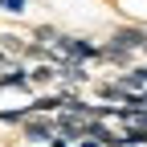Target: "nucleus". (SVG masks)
I'll return each mask as SVG.
<instances>
[{
	"label": "nucleus",
	"mask_w": 147,
	"mask_h": 147,
	"mask_svg": "<svg viewBox=\"0 0 147 147\" xmlns=\"http://www.w3.org/2000/svg\"><path fill=\"white\" fill-rule=\"evenodd\" d=\"M110 41H119V45H127V49L143 53V45H147V25H143V21H127V25H115Z\"/></svg>",
	"instance_id": "nucleus-3"
},
{
	"label": "nucleus",
	"mask_w": 147,
	"mask_h": 147,
	"mask_svg": "<svg viewBox=\"0 0 147 147\" xmlns=\"http://www.w3.org/2000/svg\"><path fill=\"white\" fill-rule=\"evenodd\" d=\"M16 139H21L25 147H41L49 139H57V119L53 115H29L21 127H16Z\"/></svg>",
	"instance_id": "nucleus-1"
},
{
	"label": "nucleus",
	"mask_w": 147,
	"mask_h": 147,
	"mask_svg": "<svg viewBox=\"0 0 147 147\" xmlns=\"http://www.w3.org/2000/svg\"><path fill=\"white\" fill-rule=\"evenodd\" d=\"M12 61H16V57H8V53H4V49H0V74H4V69H8Z\"/></svg>",
	"instance_id": "nucleus-13"
},
{
	"label": "nucleus",
	"mask_w": 147,
	"mask_h": 147,
	"mask_svg": "<svg viewBox=\"0 0 147 147\" xmlns=\"http://www.w3.org/2000/svg\"><path fill=\"white\" fill-rule=\"evenodd\" d=\"M139 61V53L135 49H127V45H119V41H110V37H106V41H102V65H110V69H131Z\"/></svg>",
	"instance_id": "nucleus-2"
},
{
	"label": "nucleus",
	"mask_w": 147,
	"mask_h": 147,
	"mask_svg": "<svg viewBox=\"0 0 147 147\" xmlns=\"http://www.w3.org/2000/svg\"><path fill=\"white\" fill-rule=\"evenodd\" d=\"M123 90H147V61H135L131 69H119L115 74Z\"/></svg>",
	"instance_id": "nucleus-7"
},
{
	"label": "nucleus",
	"mask_w": 147,
	"mask_h": 147,
	"mask_svg": "<svg viewBox=\"0 0 147 147\" xmlns=\"http://www.w3.org/2000/svg\"><path fill=\"white\" fill-rule=\"evenodd\" d=\"M29 115H33L29 102H21V106H0V127H12V131H16V127H21Z\"/></svg>",
	"instance_id": "nucleus-10"
},
{
	"label": "nucleus",
	"mask_w": 147,
	"mask_h": 147,
	"mask_svg": "<svg viewBox=\"0 0 147 147\" xmlns=\"http://www.w3.org/2000/svg\"><path fill=\"white\" fill-rule=\"evenodd\" d=\"M29 82H33V90H53V86H57V65H53V61L29 65Z\"/></svg>",
	"instance_id": "nucleus-6"
},
{
	"label": "nucleus",
	"mask_w": 147,
	"mask_h": 147,
	"mask_svg": "<svg viewBox=\"0 0 147 147\" xmlns=\"http://www.w3.org/2000/svg\"><path fill=\"white\" fill-rule=\"evenodd\" d=\"M29 106H33V115H57L61 110V94L57 90H37L29 98Z\"/></svg>",
	"instance_id": "nucleus-8"
},
{
	"label": "nucleus",
	"mask_w": 147,
	"mask_h": 147,
	"mask_svg": "<svg viewBox=\"0 0 147 147\" xmlns=\"http://www.w3.org/2000/svg\"><path fill=\"white\" fill-rule=\"evenodd\" d=\"M0 49L8 53V57L21 61V57H25V49H29V37H25V33H0Z\"/></svg>",
	"instance_id": "nucleus-9"
},
{
	"label": "nucleus",
	"mask_w": 147,
	"mask_h": 147,
	"mask_svg": "<svg viewBox=\"0 0 147 147\" xmlns=\"http://www.w3.org/2000/svg\"><path fill=\"white\" fill-rule=\"evenodd\" d=\"M90 94H94V102H110V106H123L127 90L119 86V78H115V74H110V78H94V82H90Z\"/></svg>",
	"instance_id": "nucleus-4"
},
{
	"label": "nucleus",
	"mask_w": 147,
	"mask_h": 147,
	"mask_svg": "<svg viewBox=\"0 0 147 147\" xmlns=\"http://www.w3.org/2000/svg\"><path fill=\"white\" fill-rule=\"evenodd\" d=\"M78 147H102V143H98V139H82Z\"/></svg>",
	"instance_id": "nucleus-14"
},
{
	"label": "nucleus",
	"mask_w": 147,
	"mask_h": 147,
	"mask_svg": "<svg viewBox=\"0 0 147 147\" xmlns=\"http://www.w3.org/2000/svg\"><path fill=\"white\" fill-rule=\"evenodd\" d=\"M94 78H98V74H90V65H82V61H57V82H65V86L90 90Z\"/></svg>",
	"instance_id": "nucleus-5"
},
{
	"label": "nucleus",
	"mask_w": 147,
	"mask_h": 147,
	"mask_svg": "<svg viewBox=\"0 0 147 147\" xmlns=\"http://www.w3.org/2000/svg\"><path fill=\"white\" fill-rule=\"evenodd\" d=\"M143 110H147V90H143Z\"/></svg>",
	"instance_id": "nucleus-16"
},
{
	"label": "nucleus",
	"mask_w": 147,
	"mask_h": 147,
	"mask_svg": "<svg viewBox=\"0 0 147 147\" xmlns=\"http://www.w3.org/2000/svg\"><path fill=\"white\" fill-rule=\"evenodd\" d=\"M29 4H33V0H0V12H8V16H25Z\"/></svg>",
	"instance_id": "nucleus-12"
},
{
	"label": "nucleus",
	"mask_w": 147,
	"mask_h": 147,
	"mask_svg": "<svg viewBox=\"0 0 147 147\" xmlns=\"http://www.w3.org/2000/svg\"><path fill=\"white\" fill-rule=\"evenodd\" d=\"M33 41H41V45H57V37H61V29L57 25H33Z\"/></svg>",
	"instance_id": "nucleus-11"
},
{
	"label": "nucleus",
	"mask_w": 147,
	"mask_h": 147,
	"mask_svg": "<svg viewBox=\"0 0 147 147\" xmlns=\"http://www.w3.org/2000/svg\"><path fill=\"white\" fill-rule=\"evenodd\" d=\"M139 57H143V61H147V45H143V53H139Z\"/></svg>",
	"instance_id": "nucleus-15"
}]
</instances>
